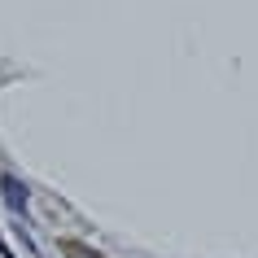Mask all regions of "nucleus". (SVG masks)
Returning a JSON list of instances; mask_svg holds the SVG:
<instances>
[{"label": "nucleus", "instance_id": "nucleus-1", "mask_svg": "<svg viewBox=\"0 0 258 258\" xmlns=\"http://www.w3.org/2000/svg\"><path fill=\"white\" fill-rule=\"evenodd\" d=\"M0 192H5V202H9V210H14V215H27V188H22L14 175L0 179Z\"/></svg>", "mask_w": 258, "mask_h": 258}]
</instances>
